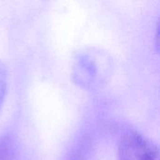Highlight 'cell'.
Masks as SVG:
<instances>
[{
    "label": "cell",
    "mask_w": 160,
    "mask_h": 160,
    "mask_svg": "<svg viewBox=\"0 0 160 160\" xmlns=\"http://www.w3.org/2000/svg\"><path fill=\"white\" fill-rule=\"evenodd\" d=\"M118 160H159L158 145L137 131L125 134L118 146Z\"/></svg>",
    "instance_id": "6da1fadb"
},
{
    "label": "cell",
    "mask_w": 160,
    "mask_h": 160,
    "mask_svg": "<svg viewBox=\"0 0 160 160\" xmlns=\"http://www.w3.org/2000/svg\"><path fill=\"white\" fill-rule=\"evenodd\" d=\"M0 160H25L22 145L13 134L0 137Z\"/></svg>",
    "instance_id": "7a4b0ae2"
},
{
    "label": "cell",
    "mask_w": 160,
    "mask_h": 160,
    "mask_svg": "<svg viewBox=\"0 0 160 160\" xmlns=\"http://www.w3.org/2000/svg\"><path fill=\"white\" fill-rule=\"evenodd\" d=\"M8 88V69L4 62L0 60V112L5 101Z\"/></svg>",
    "instance_id": "3957f363"
},
{
    "label": "cell",
    "mask_w": 160,
    "mask_h": 160,
    "mask_svg": "<svg viewBox=\"0 0 160 160\" xmlns=\"http://www.w3.org/2000/svg\"><path fill=\"white\" fill-rule=\"evenodd\" d=\"M159 26L158 25V27H157V36H156V45H157V47H158H158H159V42H158V37H159Z\"/></svg>",
    "instance_id": "277c9868"
}]
</instances>
